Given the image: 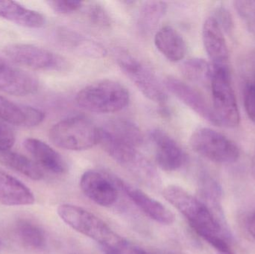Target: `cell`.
<instances>
[{
  "label": "cell",
  "instance_id": "obj_3",
  "mask_svg": "<svg viewBox=\"0 0 255 254\" xmlns=\"http://www.w3.org/2000/svg\"><path fill=\"white\" fill-rule=\"evenodd\" d=\"M57 213L66 225L76 232L97 242L100 247L117 249L124 240L104 221L82 207L63 204L57 209Z\"/></svg>",
  "mask_w": 255,
  "mask_h": 254
},
{
  "label": "cell",
  "instance_id": "obj_31",
  "mask_svg": "<svg viewBox=\"0 0 255 254\" xmlns=\"http://www.w3.org/2000/svg\"><path fill=\"white\" fill-rule=\"evenodd\" d=\"M214 19L217 20L222 30L226 32H230L233 28V19L230 12L223 7H220L216 10Z\"/></svg>",
  "mask_w": 255,
  "mask_h": 254
},
{
  "label": "cell",
  "instance_id": "obj_26",
  "mask_svg": "<svg viewBox=\"0 0 255 254\" xmlns=\"http://www.w3.org/2000/svg\"><path fill=\"white\" fill-rule=\"evenodd\" d=\"M86 16L90 22L96 26L109 28L112 25L110 15L100 3H90L86 7Z\"/></svg>",
  "mask_w": 255,
  "mask_h": 254
},
{
  "label": "cell",
  "instance_id": "obj_4",
  "mask_svg": "<svg viewBox=\"0 0 255 254\" xmlns=\"http://www.w3.org/2000/svg\"><path fill=\"white\" fill-rule=\"evenodd\" d=\"M130 101L127 88L116 81L94 82L76 95V102L84 110L96 113H112L125 108Z\"/></svg>",
  "mask_w": 255,
  "mask_h": 254
},
{
  "label": "cell",
  "instance_id": "obj_14",
  "mask_svg": "<svg viewBox=\"0 0 255 254\" xmlns=\"http://www.w3.org/2000/svg\"><path fill=\"white\" fill-rule=\"evenodd\" d=\"M39 81L34 75L10 64L0 70V91L16 96H26L37 92Z\"/></svg>",
  "mask_w": 255,
  "mask_h": 254
},
{
  "label": "cell",
  "instance_id": "obj_30",
  "mask_svg": "<svg viewBox=\"0 0 255 254\" xmlns=\"http://www.w3.org/2000/svg\"><path fill=\"white\" fill-rule=\"evenodd\" d=\"M16 141L13 130L4 121L0 120V152L9 151Z\"/></svg>",
  "mask_w": 255,
  "mask_h": 254
},
{
  "label": "cell",
  "instance_id": "obj_24",
  "mask_svg": "<svg viewBox=\"0 0 255 254\" xmlns=\"http://www.w3.org/2000/svg\"><path fill=\"white\" fill-rule=\"evenodd\" d=\"M18 238L26 247L34 250H41L46 247L45 231L37 224L28 219H19L16 224Z\"/></svg>",
  "mask_w": 255,
  "mask_h": 254
},
{
  "label": "cell",
  "instance_id": "obj_23",
  "mask_svg": "<svg viewBox=\"0 0 255 254\" xmlns=\"http://www.w3.org/2000/svg\"><path fill=\"white\" fill-rule=\"evenodd\" d=\"M167 5L164 1H145L140 7L137 26L141 34H151L166 14Z\"/></svg>",
  "mask_w": 255,
  "mask_h": 254
},
{
  "label": "cell",
  "instance_id": "obj_25",
  "mask_svg": "<svg viewBox=\"0 0 255 254\" xmlns=\"http://www.w3.org/2000/svg\"><path fill=\"white\" fill-rule=\"evenodd\" d=\"M181 72L189 81L198 84L211 82L213 67L205 60L190 58L181 66Z\"/></svg>",
  "mask_w": 255,
  "mask_h": 254
},
{
  "label": "cell",
  "instance_id": "obj_20",
  "mask_svg": "<svg viewBox=\"0 0 255 254\" xmlns=\"http://www.w3.org/2000/svg\"><path fill=\"white\" fill-rule=\"evenodd\" d=\"M57 37L61 45L77 55L101 58L107 54V51L101 44L72 30L60 28L57 32Z\"/></svg>",
  "mask_w": 255,
  "mask_h": 254
},
{
  "label": "cell",
  "instance_id": "obj_12",
  "mask_svg": "<svg viewBox=\"0 0 255 254\" xmlns=\"http://www.w3.org/2000/svg\"><path fill=\"white\" fill-rule=\"evenodd\" d=\"M114 180L117 186L124 191L130 201L150 219L160 225H170L174 223L175 216L173 213L160 201L121 178L115 177Z\"/></svg>",
  "mask_w": 255,
  "mask_h": 254
},
{
  "label": "cell",
  "instance_id": "obj_21",
  "mask_svg": "<svg viewBox=\"0 0 255 254\" xmlns=\"http://www.w3.org/2000/svg\"><path fill=\"white\" fill-rule=\"evenodd\" d=\"M0 17L31 28H42L46 22L44 15L13 1H0Z\"/></svg>",
  "mask_w": 255,
  "mask_h": 254
},
{
  "label": "cell",
  "instance_id": "obj_2",
  "mask_svg": "<svg viewBox=\"0 0 255 254\" xmlns=\"http://www.w3.org/2000/svg\"><path fill=\"white\" fill-rule=\"evenodd\" d=\"M142 143V131L128 119H112L100 128L99 144L120 165L132 161Z\"/></svg>",
  "mask_w": 255,
  "mask_h": 254
},
{
  "label": "cell",
  "instance_id": "obj_36",
  "mask_svg": "<svg viewBox=\"0 0 255 254\" xmlns=\"http://www.w3.org/2000/svg\"><path fill=\"white\" fill-rule=\"evenodd\" d=\"M1 247H2V244H1V241H0V251H1Z\"/></svg>",
  "mask_w": 255,
  "mask_h": 254
},
{
  "label": "cell",
  "instance_id": "obj_18",
  "mask_svg": "<svg viewBox=\"0 0 255 254\" xmlns=\"http://www.w3.org/2000/svg\"><path fill=\"white\" fill-rule=\"evenodd\" d=\"M35 198L31 189L10 174L0 171V204L8 207L32 205Z\"/></svg>",
  "mask_w": 255,
  "mask_h": 254
},
{
  "label": "cell",
  "instance_id": "obj_9",
  "mask_svg": "<svg viewBox=\"0 0 255 254\" xmlns=\"http://www.w3.org/2000/svg\"><path fill=\"white\" fill-rule=\"evenodd\" d=\"M118 61L124 74L146 98L160 105L166 104L168 99L166 89L147 66L128 54L120 55Z\"/></svg>",
  "mask_w": 255,
  "mask_h": 254
},
{
  "label": "cell",
  "instance_id": "obj_27",
  "mask_svg": "<svg viewBox=\"0 0 255 254\" xmlns=\"http://www.w3.org/2000/svg\"><path fill=\"white\" fill-rule=\"evenodd\" d=\"M235 6L250 29L255 31V1H236Z\"/></svg>",
  "mask_w": 255,
  "mask_h": 254
},
{
  "label": "cell",
  "instance_id": "obj_35",
  "mask_svg": "<svg viewBox=\"0 0 255 254\" xmlns=\"http://www.w3.org/2000/svg\"><path fill=\"white\" fill-rule=\"evenodd\" d=\"M253 175H254V177L255 178V158H254V161H253Z\"/></svg>",
  "mask_w": 255,
  "mask_h": 254
},
{
  "label": "cell",
  "instance_id": "obj_17",
  "mask_svg": "<svg viewBox=\"0 0 255 254\" xmlns=\"http://www.w3.org/2000/svg\"><path fill=\"white\" fill-rule=\"evenodd\" d=\"M23 146L39 167L52 174H63L67 172L65 160L44 142L35 138H27Z\"/></svg>",
  "mask_w": 255,
  "mask_h": 254
},
{
  "label": "cell",
  "instance_id": "obj_37",
  "mask_svg": "<svg viewBox=\"0 0 255 254\" xmlns=\"http://www.w3.org/2000/svg\"><path fill=\"white\" fill-rule=\"evenodd\" d=\"M176 254V253H169V254Z\"/></svg>",
  "mask_w": 255,
  "mask_h": 254
},
{
  "label": "cell",
  "instance_id": "obj_6",
  "mask_svg": "<svg viewBox=\"0 0 255 254\" xmlns=\"http://www.w3.org/2000/svg\"><path fill=\"white\" fill-rule=\"evenodd\" d=\"M211 86L213 109L220 126L235 128L241 121L229 67H212Z\"/></svg>",
  "mask_w": 255,
  "mask_h": 254
},
{
  "label": "cell",
  "instance_id": "obj_11",
  "mask_svg": "<svg viewBox=\"0 0 255 254\" xmlns=\"http://www.w3.org/2000/svg\"><path fill=\"white\" fill-rule=\"evenodd\" d=\"M149 138L154 146L156 162L161 169L175 171L185 164V152L167 133L157 128L150 132Z\"/></svg>",
  "mask_w": 255,
  "mask_h": 254
},
{
  "label": "cell",
  "instance_id": "obj_29",
  "mask_svg": "<svg viewBox=\"0 0 255 254\" xmlns=\"http://www.w3.org/2000/svg\"><path fill=\"white\" fill-rule=\"evenodd\" d=\"M244 105L249 118L255 123V77L246 85Z\"/></svg>",
  "mask_w": 255,
  "mask_h": 254
},
{
  "label": "cell",
  "instance_id": "obj_16",
  "mask_svg": "<svg viewBox=\"0 0 255 254\" xmlns=\"http://www.w3.org/2000/svg\"><path fill=\"white\" fill-rule=\"evenodd\" d=\"M45 113L39 109L13 102L0 95V119L17 126L35 127L42 123Z\"/></svg>",
  "mask_w": 255,
  "mask_h": 254
},
{
  "label": "cell",
  "instance_id": "obj_19",
  "mask_svg": "<svg viewBox=\"0 0 255 254\" xmlns=\"http://www.w3.org/2000/svg\"><path fill=\"white\" fill-rule=\"evenodd\" d=\"M154 45L160 53L172 62L181 61L187 53L185 40L176 29L169 25L156 32Z\"/></svg>",
  "mask_w": 255,
  "mask_h": 254
},
{
  "label": "cell",
  "instance_id": "obj_28",
  "mask_svg": "<svg viewBox=\"0 0 255 254\" xmlns=\"http://www.w3.org/2000/svg\"><path fill=\"white\" fill-rule=\"evenodd\" d=\"M49 7L60 14H70L83 7V1L76 0H52L47 1Z\"/></svg>",
  "mask_w": 255,
  "mask_h": 254
},
{
  "label": "cell",
  "instance_id": "obj_1",
  "mask_svg": "<svg viewBox=\"0 0 255 254\" xmlns=\"http://www.w3.org/2000/svg\"><path fill=\"white\" fill-rule=\"evenodd\" d=\"M165 199L179 211L200 238L206 236H223L229 240V234L224 219L217 216L202 200L175 185L165 188Z\"/></svg>",
  "mask_w": 255,
  "mask_h": 254
},
{
  "label": "cell",
  "instance_id": "obj_22",
  "mask_svg": "<svg viewBox=\"0 0 255 254\" xmlns=\"http://www.w3.org/2000/svg\"><path fill=\"white\" fill-rule=\"evenodd\" d=\"M0 163L33 180H41L44 175L43 170L34 161L10 150L0 152Z\"/></svg>",
  "mask_w": 255,
  "mask_h": 254
},
{
  "label": "cell",
  "instance_id": "obj_5",
  "mask_svg": "<svg viewBox=\"0 0 255 254\" xmlns=\"http://www.w3.org/2000/svg\"><path fill=\"white\" fill-rule=\"evenodd\" d=\"M49 140L65 150H88L99 144L100 128L82 115L60 121L49 130Z\"/></svg>",
  "mask_w": 255,
  "mask_h": 254
},
{
  "label": "cell",
  "instance_id": "obj_10",
  "mask_svg": "<svg viewBox=\"0 0 255 254\" xmlns=\"http://www.w3.org/2000/svg\"><path fill=\"white\" fill-rule=\"evenodd\" d=\"M80 187L85 196L101 207H111L118 198V191L114 177L95 170L82 174Z\"/></svg>",
  "mask_w": 255,
  "mask_h": 254
},
{
  "label": "cell",
  "instance_id": "obj_13",
  "mask_svg": "<svg viewBox=\"0 0 255 254\" xmlns=\"http://www.w3.org/2000/svg\"><path fill=\"white\" fill-rule=\"evenodd\" d=\"M165 86L180 101L201 117L213 125L220 126L213 107L208 104L198 91L190 85L175 78H168L165 82Z\"/></svg>",
  "mask_w": 255,
  "mask_h": 254
},
{
  "label": "cell",
  "instance_id": "obj_32",
  "mask_svg": "<svg viewBox=\"0 0 255 254\" xmlns=\"http://www.w3.org/2000/svg\"><path fill=\"white\" fill-rule=\"evenodd\" d=\"M244 228L246 232L255 241V210L247 214L244 219Z\"/></svg>",
  "mask_w": 255,
  "mask_h": 254
},
{
  "label": "cell",
  "instance_id": "obj_33",
  "mask_svg": "<svg viewBox=\"0 0 255 254\" xmlns=\"http://www.w3.org/2000/svg\"><path fill=\"white\" fill-rule=\"evenodd\" d=\"M101 249L105 254H124L118 249H113V248L101 247Z\"/></svg>",
  "mask_w": 255,
  "mask_h": 254
},
{
  "label": "cell",
  "instance_id": "obj_34",
  "mask_svg": "<svg viewBox=\"0 0 255 254\" xmlns=\"http://www.w3.org/2000/svg\"><path fill=\"white\" fill-rule=\"evenodd\" d=\"M9 63L1 55H0V70H2L4 67H5Z\"/></svg>",
  "mask_w": 255,
  "mask_h": 254
},
{
  "label": "cell",
  "instance_id": "obj_7",
  "mask_svg": "<svg viewBox=\"0 0 255 254\" xmlns=\"http://www.w3.org/2000/svg\"><path fill=\"white\" fill-rule=\"evenodd\" d=\"M190 145L198 155L217 164H233L239 159L238 146L221 133L211 128L196 130L190 137Z\"/></svg>",
  "mask_w": 255,
  "mask_h": 254
},
{
  "label": "cell",
  "instance_id": "obj_8",
  "mask_svg": "<svg viewBox=\"0 0 255 254\" xmlns=\"http://www.w3.org/2000/svg\"><path fill=\"white\" fill-rule=\"evenodd\" d=\"M12 62L25 68L43 71H64L69 64L65 58L48 49L28 43H11L3 49Z\"/></svg>",
  "mask_w": 255,
  "mask_h": 254
},
{
  "label": "cell",
  "instance_id": "obj_15",
  "mask_svg": "<svg viewBox=\"0 0 255 254\" xmlns=\"http://www.w3.org/2000/svg\"><path fill=\"white\" fill-rule=\"evenodd\" d=\"M205 51L212 61L213 67H229V51L223 30L214 16L205 20L202 28Z\"/></svg>",
  "mask_w": 255,
  "mask_h": 254
}]
</instances>
